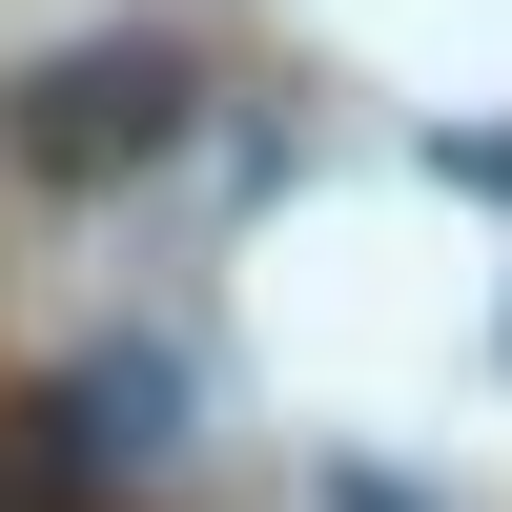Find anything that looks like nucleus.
<instances>
[{
  "label": "nucleus",
  "mask_w": 512,
  "mask_h": 512,
  "mask_svg": "<svg viewBox=\"0 0 512 512\" xmlns=\"http://www.w3.org/2000/svg\"><path fill=\"white\" fill-rule=\"evenodd\" d=\"M328 512H410V492H390V472H328Z\"/></svg>",
  "instance_id": "7ed1b4c3"
},
{
  "label": "nucleus",
  "mask_w": 512,
  "mask_h": 512,
  "mask_svg": "<svg viewBox=\"0 0 512 512\" xmlns=\"http://www.w3.org/2000/svg\"><path fill=\"white\" fill-rule=\"evenodd\" d=\"M185 123H205V62L123 21V41H62V62H21V103H0V164H21V185H144Z\"/></svg>",
  "instance_id": "f257e3e1"
},
{
  "label": "nucleus",
  "mask_w": 512,
  "mask_h": 512,
  "mask_svg": "<svg viewBox=\"0 0 512 512\" xmlns=\"http://www.w3.org/2000/svg\"><path fill=\"white\" fill-rule=\"evenodd\" d=\"M164 431H185V369H164V349H82V390H62V451H82V472H144Z\"/></svg>",
  "instance_id": "f03ea898"
}]
</instances>
